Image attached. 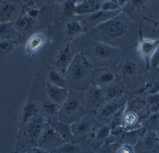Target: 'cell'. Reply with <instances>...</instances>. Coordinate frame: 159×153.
Returning <instances> with one entry per match:
<instances>
[{
	"mask_svg": "<svg viewBox=\"0 0 159 153\" xmlns=\"http://www.w3.org/2000/svg\"><path fill=\"white\" fill-rule=\"evenodd\" d=\"M91 69V64L88 59L81 53H77L67 74H69L72 80L75 81H80L85 78Z\"/></svg>",
	"mask_w": 159,
	"mask_h": 153,
	"instance_id": "3957f363",
	"label": "cell"
},
{
	"mask_svg": "<svg viewBox=\"0 0 159 153\" xmlns=\"http://www.w3.org/2000/svg\"><path fill=\"white\" fill-rule=\"evenodd\" d=\"M48 79L51 84L62 88H67V83H66L65 76L62 75L59 71L52 70L50 71L48 74Z\"/></svg>",
	"mask_w": 159,
	"mask_h": 153,
	"instance_id": "484cf974",
	"label": "cell"
},
{
	"mask_svg": "<svg viewBox=\"0 0 159 153\" xmlns=\"http://www.w3.org/2000/svg\"><path fill=\"white\" fill-rule=\"evenodd\" d=\"M47 120L45 121L44 117L41 114H38L36 117L25 124L26 134L31 139V142L37 143Z\"/></svg>",
	"mask_w": 159,
	"mask_h": 153,
	"instance_id": "52a82bcc",
	"label": "cell"
},
{
	"mask_svg": "<svg viewBox=\"0 0 159 153\" xmlns=\"http://www.w3.org/2000/svg\"><path fill=\"white\" fill-rule=\"evenodd\" d=\"M93 51L97 58L101 60H106L113 57L115 55L116 50L113 46L99 42L95 46Z\"/></svg>",
	"mask_w": 159,
	"mask_h": 153,
	"instance_id": "ac0fdd59",
	"label": "cell"
},
{
	"mask_svg": "<svg viewBox=\"0 0 159 153\" xmlns=\"http://www.w3.org/2000/svg\"><path fill=\"white\" fill-rule=\"evenodd\" d=\"M66 143L58 133L48 123H46L40 136L37 144L38 147L52 152Z\"/></svg>",
	"mask_w": 159,
	"mask_h": 153,
	"instance_id": "7a4b0ae2",
	"label": "cell"
},
{
	"mask_svg": "<svg viewBox=\"0 0 159 153\" xmlns=\"http://www.w3.org/2000/svg\"><path fill=\"white\" fill-rule=\"evenodd\" d=\"M144 1L145 0H130V3L135 7H139L144 3Z\"/></svg>",
	"mask_w": 159,
	"mask_h": 153,
	"instance_id": "ab89813d",
	"label": "cell"
},
{
	"mask_svg": "<svg viewBox=\"0 0 159 153\" xmlns=\"http://www.w3.org/2000/svg\"><path fill=\"white\" fill-rule=\"evenodd\" d=\"M111 134V128L110 125H103L95 132V137L98 142H104L109 138Z\"/></svg>",
	"mask_w": 159,
	"mask_h": 153,
	"instance_id": "f546056e",
	"label": "cell"
},
{
	"mask_svg": "<svg viewBox=\"0 0 159 153\" xmlns=\"http://www.w3.org/2000/svg\"><path fill=\"white\" fill-rule=\"evenodd\" d=\"M30 153H52V152L47 150H45L38 147L32 148L30 151Z\"/></svg>",
	"mask_w": 159,
	"mask_h": 153,
	"instance_id": "74e56055",
	"label": "cell"
},
{
	"mask_svg": "<svg viewBox=\"0 0 159 153\" xmlns=\"http://www.w3.org/2000/svg\"><path fill=\"white\" fill-rule=\"evenodd\" d=\"M137 69L136 63L134 61H128L125 62L123 67V73L124 75L131 76L134 75Z\"/></svg>",
	"mask_w": 159,
	"mask_h": 153,
	"instance_id": "d6a6232c",
	"label": "cell"
},
{
	"mask_svg": "<svg viewBox=\"0 0 159 153\" xmlns=\"http://www.w3.org/2000/svg\"><path fill=\"white\" fill-rule=\"evenodd\" d=\"M18 45L17 40H0V55L4 57L14 51Z\"/></svg>",
	"mask_w": 159,
	"mask_h": 153,
	"instance_id": "d4e9b609",
	"label": "cell"
},
{
	"mask_svg": "<svg viewBox=\"0 0 159 153\" xmlns=\"http://www.w3.org/2000/svg\"><path fill=\"white\" fill-rule=\"evenodd\" d=\"M52 153H82V152L76 143H66Z\"/></svg>",
	"mask_w": 159,
	"mask_h": 153,
	"instance_id": "4dcf8cb0",
	"label": "cell"
},
{
	"mask_svg": "<svg viewBox=\"0 0 159 153\" xmlns=\"http://www.w3.org/2000/svg\"><path fill=\"white\" fill-rule=\"evenodd\" d=\"M116 79V75L111 71H105L100 75L98 78V86L101 87L103 85H109L113 83Z\"/></svg>",
	"mask_w": 159,
	"mask_h": 153,
	"instance_id": "1f68e13d",
	"label": "cell"
},
{
	"mask_svg": "<svg viewBox=\"0 0 159 153\" xmlns=\"http://www.w3.org/2000/svg\"><path fill=\"white\" fill-rule=\"evenodd\" d=\"M48 123L61 136L63 140L68 143H76V138L72 130L71 124L63 122L59 119H48Z\"/></svg>",
	"mask_w": 159,
	"mask_h": 153,
	"instance_id": "8992f818",
	"label": "cell"
},
{
	"mask_svg": "<svg viewBox=\"0 0 159 153\" xmlns=\"http://www.w3.org/2000/svg\"><path fill=\"white\" fill-rule=\"evenodd\" d=\"M127 105L126 104L119 108L115 114L112 116L110 125L111 128V132L115 131L123 127V119L125 112L127 110Z\"/></svg>",
	"mask_w": 159,
	"mask_h": 153,
	"instance_id": "7402d4cb",
	"label": "cell"
},
{
	"mask_svg": "<svg viewBox=\"0 0 159 153\" xmlns=\"http://www.w3.org/2000/svg\"><path fill=\"white\" fill-rule=\"evenodd\" d=\"M22 2L28 6L33 7L39 1V0H22Z\"/></svg>",
	"mask_w": 159,
	"mask_h": 153,
	"instance_id": "f35d334b",
	"label": "cell"
},
{
	"mask_svg": "<svg viewBox=\"0 0 159 153\" xmlns=\"http://www.w3.org/2000/svg\"><path fill=\"white\" fill-rule=\"evenodd\" d=\"M85 102L93 111L98 110L106 103L104 91L97 86L88 90L84 97Z\"/></svg>",
	"mask_w": 159,
	"mask_h": 153,
	"instance_id": "ba28073f",
	"label": "cell"
},
{
	"mask_svg": "<svg viewBox=\"0 0 159 153\" xmlns=\"http://www.w3.org/2000/svg\"><path fill=\"white\" fill-rule=\"evenodd\" d=\"M124 94L123 89L118 85H111L104 91L106 103L113 99L121 97Z\"/></svg>",
	"mask_w": 159,
	"mask_h": 153,
	"instance_id": "cb8c5ba5",
	"label": "cell"
},
{
	"mask_svg": "<svg viewBox=\"0 0 159 153\" xmlns=\"http://www.w3.org/2000/svg\"><path fill=\"white\" fill-rule=\"evenodd\" d=\"M85 25L82 20H73L69 22L65 27L66 34L70 38H75L84 31Z\"/></svg>",
	"mask_w": 159,
	"mask_h": 153,
	"instance_id": "44dd1931",
	"label": "cell"
},
{
	"mask_svg": "<svg viewBox=\"0 0 159 153\" xmlns=\"http://www.w3.org/2000/svg\"><path fill=\"white\" fill-rule=\"evenodd\" d=\"M75 13L76 15H91L101 9L102 3L97 0H86L80 2H75Z\"/></svg>",
	"mask_w": 159,
	"mask_h": 153,
	"instance_id": "5bb4252c",
	"label": "cell"
},
{
	"mask_svg": "<svg viewBox=\"0 0 159 153\" xmlns=\"http://www.w3.org/2000/svg\"><path fill=\"white\" fill-rule=\"evenodd\" d=\"M19 32L12 22H2L0 25V40H16Z\"/></svg>",
	"mask_w": 159,
	"mask_h": 153,
	"instance_id": "d6986e66",
	"label": "cell"
},
{
	"mask_svg": "<svg viewBox=\"0 0 159 153\" xmlns=\"http://www.w3.org/2000/svg\"><path fill=\"white\" fill-rule=\"evenodd\" d=\"M76 53H77L72 45L68 44L64 45V47L57 55L56 61V70L65 77L67 74L68 70Z\"/></svg>",
	"mask_w": 159,
	"mask_h": 153,
	"instance_id": "5b68a950",
	"label": "cell"
},
{
	"mask_svg": "<svg viewBox=\"0 0 159 153\" xmlns=\"http://www.w3.org/2000/svg\"><path fill=\"white\" fill-rule=\"evenodd\" d=\"M76 4L71 0H67L63 3V13L67 16L71 15L72 13H75Z\"/></svg>",
	"mask_w": 159,
	"mask_h": 153,
	"instance_id": "836d02e7",
	"label": "cell"
},
{
	"mask_svg": "<svg viewBox=\"0 0 159 153\" xmlns=\"http://www.w3.org/2000/svg\"><path fill=\"white\" fill-rule=\"evenodd\" d=\"M157 134H158V138H159V127H158V130H157Z\"/></svg>",
	"mask_w": 159,
	"mask_h": 153,
	"instance_id": "60d3db41",
	"label": "cell"
},
{
	"mask_svg": "<svg viewBox=\"0 0 159 153\" xmlns=\"http://www.w3.org/2000/svg\"><path fill=\"white\" fill-rule=\"evenodd\" d=\"M35 19H36L30 17L25 13V15L19 16L16 19L14 25L19 32H22L31 29L35 25Z\"/></svg>",
	"mask_w": 159,
	"mask_h": 153,
	"instance_id": "ffe728a7",
	"label": "cell"
},
{
	"mask_svg": "<svg viewBox=\"0 0 159 153\" xmlns=\"http://www.w3.org/2000/svg\"><path fill=\"white\" fill-rule=\"evenodd\" d=\"M92 124L91 119L86 114L77 121L72 123V130L76 138H82L89 134L92 127Z\"/></svg>",
	"mask_w": 159,
	"mask_h": 153,
	"instance_id": "4fadbf2b",
	"label": "cell"
},
{
	"mask_svg": "<svg viewBox=\"0 0 159 153\" xmlns=\"http://www.w3.org/2000/svg\"><path fill=\"white\" fill-rule=\"evenodd\" d=\"M18 12L16 5L6 0H1L0 4V18L2 22H12Z\"/></svg>",
	"mask_w": 159,
	"mask_h": 153,
	"instance_id": "9a60e30c",
	"label": "cell"
},
{
	"mask_svg": "<svg viewBox=\"0 0 159 153\" xmlns=\"http://www.w3.org/2000/svg\"><path fill=\"white\" fill-rule=\"evenodd\" d=\"M138 121L137 113L134 110H126L123 119V127L125 130H130Z\"/></svg>",
	"mask_w": 159,
	"mask_h": 153,
	"instance_id": "603a6c76",
	"label": "cell"
},
{
	"mask_svg": "<svg viewBox=\"0 0 159 153\" xmlns=\"http://www.w3.org/2000/svg\"><path fill=\"white\" fill-rule=\"evenodd\" d=\"M94 29L105 37L116 39L125 34L126 32V25L123 21L117 19L116 17L95 26Z\"/></svg>",
	"mask_w": 159,
	"mask_h": 153,
	"instance_id": "277c9868",
	"label": "cell"
},
{
	"mask_svg": "<svg viewBox=\"0 0 159 153\" xmlns=\"http://www.w3.org/2000/svg\"><path fill=\"white\" fill-rule=\"evenodd\" d=\"M46 40V36L42 32H36L32 35L25 44V53L28 55H33L41 49Z\"/></svg>",
	"mask_w": 159,
	"mask_h": 153,
	"instance_id": "7c38bea8",
	"label": "cell"
},
{
	"mask_svg": "<svg viewBox=\"0 0 159 153\" xmlns=\"http://www.w3.org/2000/svg\"><path fill=\"white\" fill-rule=\"evenodd\" d=\"M115 153H133V151L130 145L125 143L118 147Z\"/></svg>",
	"mask_w": 159,
	"mask_h": 153,
	"instance_id": "d590c367",
	"label": "cell"
},
{
	"mask_svg": "<svg viewBox=\"0 0 159 153\" xmlns=\"http://www.w3.org/2000/svg\"><path fill=\"white\" fill-rule=\"evenodd\" d=\"M127 0H105L102 2L101 9L110 11H120Z\"/></svg>",
	"mask_w": 159,
	"mask_h": 153,
	"instance_id": "4316f807",
	"label": "cell"
},
{
	"mask_svg": "<svg viewBox=\"0 0 159 153\" xmlns=\"http://www.w3.org/2000/svg\"><path fill=\"white\" fill-rule=\"evenodd\" d=\"M39 10L35 8H30L27 11H26V14L29 15L30 17L36 19L39 16Z\"/></svg>",
	"mask_w": 159,
	"mask_h": 153,
	"instance_id": "8d00e7d4",
	"label": "cell"
},
{
	"mask_svg": "<svg viewBox=\"0 0 159 153\" xmlns=\"http://www.w3.org/2000/svg\"><path fill=\"white\" fill-rule=\"evenodd\" d=\"M159 45V40H151L142 38L138 45V52L140 56L144 60L147 65L150 64L151 57L154 54Z\"/></svg>",
	"mask_w": 159,
	"mask_h": 153,
	"instance_id": "30bf717a",
	"label": "cell"
},
{
	"mask_svg": "<svg viewBox=\"0 0 159 153\" xmlns=\"http://www.w3.org/2000/svg\"><path fill=\"white\" fill-rule=\"evenodd\" d=\"M45 91L47 97L52 102L60 106L67 100L69 95V90L67 88L59 87L49 82L46 84Z\"/></svg>",
	"mask_w": 159,
	"mask_h": 153,
	"instance_id": "9c48e42d",
	"label": "cell"
},
{
	"mask_svg": "<svg viewBox=\"0 0 159 153\" xmlns=\"http://www.w3.org/2000/svg\"><path fill=\"white\" fill-rule=\"evenodd\" d=\"M84 103L85 99L82 100L78 96L69 94L67 100L61 106L57 116L59 120L69 124L79 120L86 114Z\"/></svg>",
	"mask_w": 159,
	"mask_h": 153,
	"instance_id": "6da1fadb",
	"label": "cell"
},
{
	"mask_svg": "<svg viewBox=\"0 0 159 153\" xmlns=\"http://www.w3.org/2000/svg\"><path fill=\"white\" fill-rule=\"evenodd\" d=\"M38 114H39V112L37 104L32 101H26L21 109L20 120L22 124L25 125Z\"/></svg>",
	"mask_w": 159,
	"mask_h": 153,
	"instance_id": "e0dca14e",
	"label": "cell"
},
{
	"mask_svg": "<svg viewBox=\"0 0 159 153\" xmlns=\"http://www.w3.org/2000/svg\"><path fill=\"white\" fill-rule=\"evenodd\" d=\"M121 11H110L100 9L92 13L89 16V20L95 26L107 22L109 19L117 17L120 14ZM94 26V27H95Z\"/></svg>",
	"mask_w": 159,
	"mask_h": 153,
	"instance_id": "2e32d148",
	"label": "cell"
},
{
	"mask_svg": "<svg viewBox=\"0 0 159 153\" xmlns=\"http://www.w3.org/2000/svg\"><path fill=\"white\" fill-rule=\"evenodd\" d=\"M97 1H99V2H100V1H101V0H97Z\"/></svg>",
	"mask_w": 159,
	"mask_h": 153,
	"instance_id": "b9f144b4",
	"label": "cell"
},
{
	"mask_svg": "<svg viewBox=\"0 0 159 153\" xmlns=\"http://www.w3.org/2000/svg\"><path fill=\"white\" fill-rule=\"evenodd\" d=\"M143 143L148 148H153L159 144V138L157 131H150L146 133L143 137Z\"/></svg>",
	"mask_w": 159,
	"mask_h": 153,
	"instance_id": "f1b7e54d",
	"label": "cell"
},
{
	"mask_svg": "<svg viewBox=\"0 0 159 153\" xmlns=\"http://www.w3.org/2000/svg\"><path fill=\"white\" fill-rule=\"evenodd\" d=\"M43 107L46 114L50 116H58V114L61 106L56 104L55 103L52 102L50 99L47 97V99L44 100L43 103Z\"/></svg>",
	"mask_w": 159,
	"mask_h": 153,
	"instance_id": "83f0119b",
	"label": "cell"
},
{
	"mask_svg": "<svg viewBox=\"0 0 159 153\" xmlns=\"http://www.w3.org/2000/svg\"><path fill=\"white\" fill-rule=\"evenodd\" d=\"M149 66L152 68L156 69L159 66V45L157 47L154 54L151 57Z\"/></svg>",
	"mask_w": 159,
	"mask_h": 153,
	"instance_id": "e575fe53",
	"label": "cell"
},
{
	"mask_svg": "<svg viewBox=\"0 0 159 153\" xmlns=\"http://www.w3.org/2000/svg\"><path fill=\"white\" fill-rule=\"evenodd\" d=\"M125 104H126V103L122 97L107 102L97 111L98 118L104 120L109 117L111 118L112 116Z\"/></svg>",
	"mask_w": 159,
	"mask_h": 153,
	"instance_id": "8fae6325",
	"label": "cell"
}]
</instances>
